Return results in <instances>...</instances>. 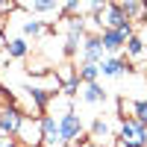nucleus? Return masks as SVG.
Here are the masks:
<instances>
[{
    "mask_svg": "<svg viewBox=\"0 0 147 147\" xmlns=\"http://www.w3.org/2000/svg\"><path fill=\"white\" fill-rule=\"evenodd\" d=\"M118 141L127 147H147V124L136 118H124L118 127Z\"/></svg>",
    "mask_w": 147,
    "mask_h": 147,
    "instance_id": "nucleus-1",
    "label": "nucleus"
},
{
    "mask_svg": "<svg viewBox=\"0 0 147 147\" xmlns=\"http://www.w3.org/2000/svg\"><path fill=\"white\" fill-rule=\"evenodd\" d=\"M15 136L21 138L24 147H41L44 144V127H41V118H35V115H24L21 121V127Z\"/></svg>",
    "mask_w": 147,
    "mask_h": 147,
    "instance_id": "nucleus-2",
    "label": "nucleus"
},
{
    "mask_svg": "<svg viewBox=\"0 0 147 147\" xmlns=\"http://www.w3.org/2000/svg\"><path fill=\"white\" fill-rule=\"evenodd\" d=\"M136 35V27H127V30H103L100 32V41H103V50L109 56H118L121 50H127V41Z\"/></svg>",
    "mask_w": 147,
    "mask_h": 147,
    "instance_id": "nucleus-3",
    "label": "nucleus"
},
{
    "mask_svg": "<svg viewBox=\"0 0 147 147\" xmlns=\"http://www.w3.org/2000/svg\"><path fill=\"white\" fill-rule=\"evenodd\" d=\"M59 132H62V141L65 144H77L82 136V118L77 112H68L59 118Z\"/></svg>",
    "mask_w": 147,
    "mask_h": 147,
    "instance_id": "nucleus-4",
    "label": "nucleus"
},
{
    "mask_svg": "<svg viewBox=\"0 0 147 147\" xmlns=\"http://www.w3.org/2000/svg\"><path fill=\"white\" fill-rule=\"evenodd\" d=\"M103 59H106V50H103L100 32L97 35H85L82 38V62L85 65H100Z\"/></svg>",
    "mask_w": 147,
    "mask_h": 147,
    "instance_id": "nucleus-5",
    "label": "nucleus"
},
{
    "mask_svg": "<svg viewBox=\"0 0 147 147\" xmlns=\"http://www.w3.org/2000/svg\"><path fill=\"white\" fill-rule=\"evenodd\" d=\"M21 121H24V115L15 106H0V132H3V136H15Z\"/></svg>",
    "mask_w": 147,
    "mask_h": 147,
    "instance_id": "nucleus-6",
    "label": "nucleus"
},
{
    "mask_svg": "<svg viewBox=\"0 0 147 147\" xmlns=\"http://www.w3.org/2000/svg\"><path fill=\"white\" fill-rule=\"evenodd\" d=\"M41 127H44V144L41 147H68L62 141V132H59V121L53 115H44L41 118Z\"/></svg>",
    "mask_w": 147,
    "mask_h": 147,
    "instance_id": "nucleus-7",
    "label": "nucleus"
},
{
    "mask_svg": "<svg viewBox=\"0 0 147 147\" xmlns=\"http://www.w3.org/2000/svg\"><path fill=\"white\" fill-rule=\"evenodd\" d=\"M91 141L97 147H115L118 141H112V129H109V124L103 118H97L94 124H91Z\"/></svg>",
    "mask_w": 147,
    "mask_h": 147,
    "instance_id": "nucleus-8",
    "label": "nucleus"
},
{
    "mask_svg": "<svg viewBox=\"0 0 147 147\" xmlns=\"http://www.w3.org/2000/svg\"><path fill=\"white\" fill-rule=\"evenodd\" d=\"M127 71H129L127 59H121V56H106L100 62V74H103V77H124Z\"/></svg>",
    "mask_w": 147,
    "mask_h": 147,
    "instance_id": "nucleus-9",
    "label": "nucleus"
},
{
    "mask_svg": "<svg viewBox=\"0 0 147 147\" xmlns=\"http://www.w3.org/2000/svg\"><path fill=\"white\" fill-rule=\"evenodd\" d=\"M121 109L129 112V118L147 124V97H141V100H121Z\"/></svg>",
    "mask_w": 147,
    "mask_h": 147,
    "instance_id": "nucleus-10",
    "label": "nucleus"
},
{
    "mask_svg": "<svg viewBox=\"0 0 147 147\" xmlns=\"http://www.w3.org/2000/svg\"><path fill=\"white\" fill-rule=\"evenodd\" d=\"M80 97H82V103H106V91L100 82H85Z\"/></svg>",
    "mask_w": 147,
    "mask_h": 147,
    "instance_id": "nucleus-11",
    "label": "nucleus"
},
{
    "mask_svg": "<svg viewBox=\"0 0 147 147\" xmlns=\"http://www.w3.org/2000/svg\"><path fill=\"white\" fill-rule=\"evenodd\" d=\"M121 9H124V15L129 18V24L147 18V3H141V0H127V3H121Z\"/></svg>",
    "mask_w": 147,
    "mask_h": 147,
    "instance_id": "nucleus-12",
    "label": "nucleus"
},
{
    "mask_svg": "<svg viewBox=\"0 0 147 147\" xmlns=\"http://www.w3.org/2000/svg\"><path fill=\"white\" fill-rule=\"evenodd\" d=\"M21 9H27V12H38V15H50V12H65L62 3H44V0H35V3H21Z\"/></svg>",
    "mask_w": 147,
    "mask_h": 147,
    "instance_id": "nucleus-13",
    "label": "nucleus"
},
{
    "mask_svg": "<svg viewBox=\"0 0 147 147\" xmlns=\"http://www.w3.org/2000/svg\"><path fill=\"white\" fill-rule=\"evenodd\" d=\"M6 53H9L12 59H24V56L30 53V41L24 38V35H21V38H9V44H6Z\"/></svg>",
    "mask_w": 147,
    "mask_h": 147,
    "instance_id": "nucleus-14",
    "label": "nucleus"
},
{
    "mask_svg": "<svg viewBox=\"0 0 147 147\" xmlns=\"http://www.w3.org/2000/svg\"><path fill=\"white\" fill-rule=\"evenodd\" d=\"M127 56L132 59V62H138V59H144V56H147V44L138 38V35H132V38L127 41Z\"/></svg>",
    "mask_w": 147,
    "mask_h": 147,
    "instance_id": "nucleus-15",
    "label": "nucleus"
},
{
    "mask_svg": "<svg viewBox=\"0 0 147 147\" xmlns=\"http://www.w3.org/2000/svg\"><path fill=\"white\" fill-rule=\"evenodd\" d=\"M77 74H80V82L85 85V82H97V80H100V65H80L77 68Z\"/></svg>",
    "mask_w": 147,
    "mask_h": 147,
    "instance_id": "nucleus-16",
    "label": "nucleus"
},
{
    "mask_svg": "<svg viewBox=\"0 0 147 147\" xmlns=\"http://www.w3.org/2000/svg\"><path fill=\"white\" fill-rule=\"evenodd\" d=\"M44 30H47V27H44V21H38V18H27V21H24V27H21L24 38H30V35L35 38V35H41Z\"/></svg>",
    "mask_w": 147,
    "mask_h": 147,
    "instance_id": "nucleus-17",
    "label": "nucleus"
},
{
    "mask_svg": "<svg viewBox=\"0 0 147 147\" xmlns=\"http://www.w3.org/2000/svg\"><path fill=\"white\" fill-rule=\"evenodd\" d=\"M65 30H68V35L85 38V18H65Z\"/></svg>",
    "mask_w": 147,
    "mask_h": 147,
    "instance_id": "nucleus-18",
    "label": "nucleus"
},
{
    "mask_svg": "<svg viewBox=\"0 0 147 147\" xmlns=\"http://www.w3.org/2000/svg\"><path fill=\"white\" fill-rule=\"evenodd\" d=\"M77 147H97V144H94L91 138H88V141H82V138H80V141H77Z\"/></svg>",
    "mask_w": 147,
    "mask_h": 147,
    "instance_id": "nucleus-19",
    "label": "nucleus"
},
{
    "mask_svg": "<svg viewBox=\"0 0 147 147\" xmlns=\"http://www.w3.org/2000/svg\"><path fill=\"white\" fill-rule=\"evenodd\" d=\"M15 9V3H0V12H12Z\"/></svg>",
    "mask_w": 147,
    "mask_h": 147,
    "instance_id": "nucleus-20",
    "label": "nucleus"
},
{
    "mask_svg": "<svg viewBox=\"0 0 147 147\" xmlns=\"http://www.w3.org/2000/svg\"><path fill=\"white\" fill-rule=\"evenodd\" d=\"M138 38H141V41L147 44V24H144V27H141V32H138Z\"/></svg>",
    "mask_w": 147,
    "mask_h": 147,
    "instance_id": "nucleus-21",
    "label": "nucleus"
},
{
    "mask_svg": "<svg viewBox=\"0 0 147 147\" xmlns=\"http://www.w3.org/2000/svg\"><path fill=\"white\" fill-rule=\"evenodd\" d=\"M0 147H21V144H18V141H12V138H9V141H3V144H0Z\"/></svg>",
    "mask_w": 147,
    "mask_h": 147,
    "instance_id": "nucleus-22",
    "label": "nucleus"
},
{
    "mask_svg": "<svg viewBox=\"0 0 147 147\" xmlns=\"http://www.w3.org/2000/svg\"><path fill=\"white\" fill-rule=\"evenodd\" d=\"M3 141H6V138H3V132H0V144H3Z\"/></svg>",
    "mask_w": 147,
    "mask_h": 147,
    "instance_id": "nucleus-23",
    "label": "nucleus"
}]
</instances>
